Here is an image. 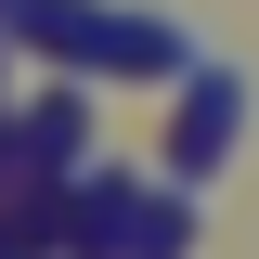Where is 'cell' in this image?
<instances>
[{
  "instance_id": "6da1fadb",
  "label": "cell",
  "mask_w": 259,
  "mask_h": 259,
  "mask_svg": "<svg viewBox=\"0 0 259 259\" xmlns=\"http://www.w3.org/2000/svg\"><path fill=\"white\" fill-rule=\"evenodd\" d=\"M13 26L52 65H91V78H182L194 65V26L143 13V0H13Z\"/></svg>"
},
{
  "instance_id": "7a4b0ae2",
  "label": "cell",
  "mask_w": 259,
  "mask_h": 259,
  "mask_svg": "<svg viewBox=\"0 0 259 259\" xmlns=\"http://www.w3.org/2000/svg\"><path fill=\"white\" fill-rule=\"evenodd\" d=\"M182 246H194L182 182H130V168H78L52 221V259H182Z\"/></svg>"
},
{
  "instance_id": "3957f363",
  "label": "cell",
  "mask_w": 259,
  "mask_h": 259,
  "mask_svg": "<svg viewBox=\"0 0 259 259\" xmlns=\"http://www.w3.org/2000/svg\"><path fill=\"white\" fill-rule=\"evenodd\" d=\"M233 143H246V78L194 52V65H182V117H168V168H182V182H207Z\"/></svg>"
},
{
  "instance_id": "277c9868",
  "label": "cell",
  "mask_w": 259,
  "mask_h": 259,
  "mask_svg": "<svg viewBox=\"0 0 259 259\" xmlns=\"http://www.w3.org/2000/svg\"><path fill=\"white\" fill-rule=\"evenodd\" d=\"M13 156H26L39 182H78V168H91V91H39L26 117H13Z\"/></svg>"
},
{
  "instance_id": "5b68a950",
  "label": "cell",
  "mask_w": 259,
  "mask_h": 259,
  "mask_svg": "<svg viewBox=\"0 0 259 259\" xmlns=\"http://www.w3.org/2000/svg\"><path fill=\"white\" fill-rule=\"evenodd\" d=\"M0 26H13V0H0Z\"/></svg>"
}]
</instances>
